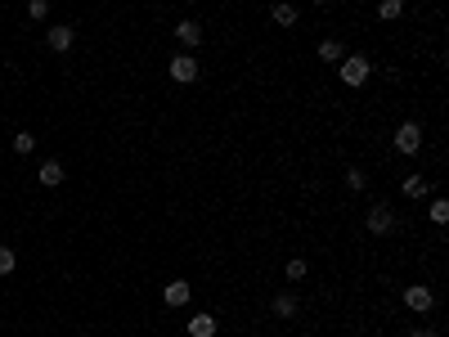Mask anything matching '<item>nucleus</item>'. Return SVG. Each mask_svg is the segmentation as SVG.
I'll use <instances>...</instances> for the list:
<instances>
[{
    "mask_svg": "<svg viewBox=\"0 0 449 337\" xmlns=\"http://www.w3.org/2000/svg\"><path fill=\"white\" fill-rule=\"evenodd\" d=\"M369 59H364V54H350V59H341V68H337V77L341 81H346V85H364L369 81Z\"/></svg>",
    "mask_w": 449,
    "mask_h": 337,
    "instance_id": "1",
    "label": "nucleus"
},
{
    "mask_svg": "<svg viewBox=\"0 0 449 337\" xmlns=\"http://www.w3.org/2000/svg\"><path fill=\"white\" fill-rule=\"evenodd\" d=\"M418 149H422V126H418V122H404L400 130H395V153L413 158Z\"/></svg>",
    "mask_w": 449,
    "mask_h": 337,
    "instance_id": "2",
    "label": "nucleus"
},
{
    "mask_svg": "<svg viewBox=\"0 0 449 337\" xmlns=\"http://www.w3.org/2000/svg\"><path fill=\"white\" fill-rule=\"evenodd\" d=\"M364 225H369V234H391L395 230V212L387 207V202H373L369 216H364Z\"/></svg>",
    "mask_w": 449,
    "mask_h": 337,
    "instance_id": "3",
    "label": "nucleus"
},
{
    "mask_svg": "<svg viewBox=\"0 0 449 337\" xmlns=\"http://www.w3.org/2000/svg\"><path fill=\"white\" fill-rule=\"evenodd\" d=\"M171 81H180V85L198 81V59L194 54H176V59H171Z\"/></svg>",
    "mask_w": 449,
    "mask_h": 337,
    "instance_id": "4",
    "label": "nucleus"
},
{
    "mask_svg": "<svg viewBox=\"0 0 449 337\" xmlns=\"http://www.w3.org/2000/svg\"><path fill=\"white\" fill-rule=\"evenodd\" d=\"M404 306L418 310V315H427V310L436 306V292H432V288H422V284H413V288H404Z\"/></svg>",
    "mask_w": 449,
    "mask_h": 337,
    "instance_id": "5",
    "label": "nucleus"
},
{
    "mask_svg": "<svg viewBox=\"0 0 449 337\" xmlns=\"http://www.w3.org/2000/svg\"><path fill=\"white\" fill-rule=\"evenodd\" d=\"M72 41H77V32H72L68 23H59V27H50V32H45V46L55 50V54H68V50H72Z\"/></svg>",
    "mask_w": 449,
    "mask_h": 337,
    "instance_id": "6",
    "label": "nucleus"
},
{
    "mask_svg": "<svg viewBox=\"0 0 449 337\" xmlns=\"http://www.w3.org/2000/svg\"><path fill=\"white\" fill-rule=\"evenodd\" d=\"M189 297H194V288H189L185 279H171V284L162 288V301H166V306H185Z\"/></svg>",
    "mask_w": 449,
    "mask_h": 337,
    "instance_id": "7",
    "label": "nucleus"
},
{
    "mask_svg": "<svg viewBox=\"0 0 449 337\" xmlns=\"http://www.w3.org/2000/svg\"><path fill=\"white\" fill-rule=\"evenodd\" d=\"M176 41H180L185 50H198V46H202V27L194 23V18H185V23L176 27Z\"/></svg>",
    "mask_w": 449,
    "mask_h": 337,
    "instance_id": "8",
    "label": "nucleus"
},
{
    "mask_svg": "<svg viewBox=\"0 0 449 337\" xmlns=\"http://www.w3.org/2000/svg\"><path fill=\"white\" fill-rule=\"evenodd\" d=\"M36 180L45 184V189H59V184H63V162H55V158H50V162H41Z\"/></svg>",
    "mask_w": 449,
    "mask_h": 337,
    "instance_id": "9",
    "label": "nucleus"
},
{
    "mask_svg": "<svg viewBox=\"0 0 449 337\" xmlns=\"http://www.w3.org/2000/svg\"><path fill=\"white\" fill-rule=\"evenodd\" d=\"M400 189H404V198L418 202V198H427V193H432V180H427V176H404Z\"/></svg>",
    "mask_w": 449,
    "mask_h": 337,
    "instance_id": "10",
    "label": "nucleus"
},
{
    "mask_svg": "<svg viewBox=\"0 0 449 337\" xmlns=\"http://www.w3.org/2000/svg\"><path fill=\"white\" fill-rule=\"evenodd\" d=\"M189 337H216V319H211L207 310L194 315V319H189Z\"/></svg>",
    "mask_w": 449,
    "mask_h": 337,
    "instance_id": "11",
    "label": "nucleus"
},
{
    "mask_svg": "<svg viewBox=\"0 0 449 337\" xmlns=\"http://www.w3.org/2000/svg\"><path fill=\"white\" fill-rule=\"evenodd\" d=\"M319 59H324V63H341V59H346V46H341V41H324V46H319Z\"/></svg>",
    "mask_w": 449,
    "mask_h": 337,
    "instance_id": "12",
    "label": "nucleus"
},
{
    "mask_svg": "<svg viewBox=\"0 0 449 337\" xmlns=\"http://www.w3.org/2000/svg\"><path fill=\"white\" fill-rule=\"evenodd\" d=\"M274 315H279V319H292V315H297V297H292V292H279V297H274Z\"/></svg>",
    "mask_w": 449,
    "mask_h": 337,
    "instance_id": "13",
    "label": "nucleus"
},
{
    "mask_svg": "<svg viewBox=\"0 0 449 337\" xmlns=\"http://www.w3.org/2000/svg\"><path fill=\"white\" fill-rule=\"evenodd\" d=\"M270 18H274L279 27H292V23H297V5H274V9H270Z\"/></svg>",
    "mask_w": 449,
    "mask_h": 337,
    "instance_id": "14",
    "label": "nucleus"
},
{
    "mask_svg": "<svg viewBox=\"0 0 449 337\" xmlns=\"http://www.w3.org/2000/svg\"><path fill=\"white\" fill-rule=\"evenodd\" d=\"M400 14H404L400 0H382V5H378V18H382V23H391V18H400Z\"/></svg>",
    "mask_w": 449,
    "mask_h": 337,
    "instance_id": "15",
    "label": "nucleus"
},
{
    "mask_svg": "<svg viewBox=\"0 0 449 337\" xmlns=\"http://www.w3.org/2000/svg\"><path fill=\"white\" fill-rule=\"evenodd\" d=\"M31 149H36V135H31V130H18V135H14V153H31Z\"/></svg>",
    "mask_w": 449,
    "mask_h": 337,
    "instance_id": "16",
    "label": "nucleus"
},
{
    "mask_svg": "<svg viewBox=\"0 0 449 337\" xmlns=\"http://www.w3.org/2000/svg\"><path fill=\"white\" fill-rule=\"evenodd\" d=\"M427 216H432V225H445V221H449V202H445V198H436Z\"/></svg>",
    "mask_w": 449,
    "mask_h": 337,
    "instance_id": "17",
    "label": "nucleus"
},
{
    "mask_svg": "<svg viewBox=\"0 0 449 337\" xmlns=\"http://www.w3.org/2000/svg\"><path fill=\"white\" fill-rule=\"evenodd\" d=\"M14 266H18L14 247H0V275H14Z\"/></svg>",
    "mask_w": 449,
    "mask_h": 337,
    "instance_id": "18",
    "label": "nucleus"
},
{
    "mask_svg": "<svg viewBox=\"0 0 449 337\" xmlns=\"http://www.w3.org/2000/svg\"><path fill=\"white\" fill-rule=\"evenodd\" d=\"M346 184H350V189H355V193H359V189H364V184H369V180H364V171H359V167H350V171H346Z\"/></svg>",
    "mask_w": 449,
    "mask_h": 337,
    "instance_id": "19",
    "label": "nucleus"
},
{
    "mask_svg": "<svg viewBox=\"0 0 449 337\" xmlns=\"http://www.w3.org/2000/svg\"><path fill=\"white\" fill-rule=\"evenodd\" d=\"M287 279H292V284H301V279H306V261H287Z\"/></svg>",
    "mask_w": 449,
    "mask_h": 337,
    "instance_id": "20",
    "label": "nucleus"
},
{
    "mask_svg": "<svg viewBox=\"0 0 449 337\" xmlns=\"http://www.w3.org/2000/svg\"><path fill=\"white\" fill-rule=\"evenodd\" d=\"M27 14H31V18H45V14H50V5H45V0H31Z\"/></svg>",
    "mask_w": 449,
    "mask_h": 337,
    "instance_id": "21",
    "label": "nucleus"
},
{
    "mask_svg": "<svg viewBox=\"0 0 449 337\" xmlns=\"http://www.w3.org/2000/svg\"><path fill=\"white\" fill-rule=\"evenodd\" d=\"M404 337H441V333H422V329H413V333H404Z\"/></svg>",
    "mask_w": 449,
    "mask_h": 337,
    "instance_id": "22",
    "label": "nucleus"
},
{
    "mask_svg": "<svg viewBox=\"0 0 449 337\" xmlns=\"http://www.w3.org/2000/svg\"><path fill=\"white\" fill-rule=\"evenodd\" d=\"M350 337H364V333H350Z\"/></svg>",
    "mask_w": 449,
    "mask_h": 337,
    "instance_id": "23",
    "label": "nucleus"
}]
</instances>
